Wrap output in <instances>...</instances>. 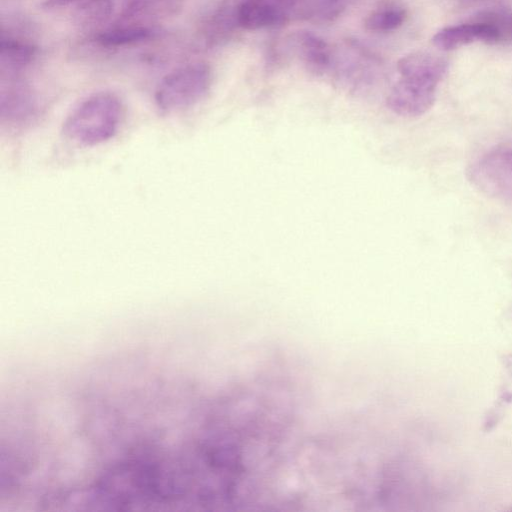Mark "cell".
<instances>
[{
  "label": "cell",
  "mask_w": 512,
  "mask_h": 512,
  "mask_svg": "<svg viewBox=\"0 0 512 512\" xmlns=\"http://www.w3.org/2000/svg\"><path fill=\"white\" fill-rule=\"evenodd\" d=\"M124 119V105L113 92H95L80 101L66 116L62 131L73 142L95 146L112 139Z\"/></svg>",
  "instance_id": "6da1fadb"
},
{
  "label": "cell",
  "mask_w": 512,
  "mask_h": 512,
  "mask_svg": "<svg viewBox=\"0 0 512 512\" xmlns=\"http://www.w3.org/2000/svg\"><path fill=\"white\" fill-rule=\"evenodd\" d=\"M212 73L204 63H190L174 69L159 82L154 101L163 114H174L198 104L207 95Z\"/></svg>",
  "instance_id": "7a4b0ae2"
},
{
  "label": "cell",
  "mask_w": 512,
  "mask_h": 512,
  "mask_svg": "<svg viewBox=\"0 0 512 512\" xmlns=\"http://www.w3.org/2000/svg\"><path fill=\"white\" fill-rule=\"evenodd\" d=\"M471 184L487 196L512 201V148L492 150L468 169Z\"/></svg>",
  "instance_id": "3957f363"
},
{
  "label": "cell",
  "mask_w": 512,
  "mask_h": 512,
  "mask_svg": "<svg viewBox=\"0 0 512 512\" xmlns=\"http://www.w3.org/2000/svg\"><path fill=\"white\" fill-rule=\"evenodd\" d=\"M42 109L39 94L22 78L2 80L0 116L3 122L27 125L40 116Z\"/></svg>",
  "instance_id": "277c9868"
},
{
  "label": "cell",
  "mask_w": 512,
  "mask_h": 512,
  "mask_svg": "<svg viewBox=\"0 0 512 512\" xmlns=\"http://www.w3.org/2000/svg\"><path fill=\"white\" fill-rule=\"evenodd\" d=\"M39 54V48L34 42L3 30L0 41L1 79L22 78L23 74L35 64Z\"/></svg>",
  "instance_id": "5b68a950"
},
{
  "label": "cell",
  "mask_w": 512,
  "mask_h": 512,
  "mask_svg": "<svg viewBox=\"0 0 512 512\" xmlns=\"http://www.w3.org/2000/svg\"><path fill=\"white\" fill-rule=\"evenodd\" d=\"M397 70L399 79L437 90L447 73L448 63L437 55L418 51L400 58Z\"/></svg>",
  "instance_id": "8992f818"
},
{
  "label": "cell",
  "mask_w": 512,
  "mask_h": 512,
  "mask_svg": "<svg viewBox=\"0 0 512 512\" xmlns=\"http://www.w3.org/2000/svg\"><path fill=\"white\" fill-rule=\"evenodd\" d=\"M476 41L499 43L496 27L485 20L478 19L475 22L442 28L432 37L434 46L444 51L454 50Z\"/></svg>",
  "instance_id": "52a82bcc"
},
{
  "label": "cell",
  "mask_w": 512,
  "mask_h": 512,
  "mask_svg": "<svg viewBox=\"0 0 512 512\" xmlns=\"http://www.w3.org/2000/svg\"><path fill=\"white\" fill-rule=\"evenodd\" d=\"M157 31L144 25H125L110 28L95 36V42L104 48H121L154 39Z\"/></svg>",
  "instance_id": "ba28073f"
},
{
  "label": "cell",
  "mask_w": 512,
  "mask_h": 512,
  "mask_svg": "<svg viewBox=\"0 0 512 512\" xmlns=\"http://www.w3.org/2000/svg\"><path fill=\"white\" fill-rule=\"evenodd\" d=\"M298 46L305 61L317 69L329 63L327 43L311 32H301L297 37Z\"/></svg>",
  "instance_id": "9c48e42d"
},
{
  "label": "cell",
  "mask_w": 512,
  "mask_h": 512,
  "mask_svg": "<svg viewBox=\"0 0 512 512\" xmlns=\"http://www.w3.org/2000/svg\"><path fill=\"white\" fill-rule=\"evenodd\" d=\"M406 11L400 7H386L372 12L364 22L373 32H389L399 28L406 19Z\"/></svg>",
  "instance_id": "30bf717a"
},
{
  "label": "cell",
  "mask_w": 512,
  "mask_h": 512,
  "mask_svg": "<svg viewBox=\"0 0 512 512\" xmlns=\"http://www.w3.org/2000/svg\"><path fill=\"white\" fill-rule=\"evenodd\" d=\"M478 19L485 20L496 27L499 42L512 44V12L488 11L481 14Z\"/></svg>",
  "instance_id": "8fae6325"
},
{
  "label": "cell",
  "mask_w": 512,
  "mask_h": 512,
  "mask_svg": "<svg viewBox=\"0 0 512 512\" xmlns=\"http://www.w3.org/2000/svg\"><path fill=\"white\" fill-rule=\"evenodd\" d=\"M352 0H319L315 17L321 21H331L339 17Z\"/></svg>",
  "instance_id": "7c38bea8"
},
{
  "label": "cell",
  "mask_w": 512,
  "mask_h": 512,
  "mask_svg": "<svg viewBox=\"0 0 512 512\" xmlns=\"http://www.w3.org/2000/svg\"><path fill=\"white\" fill-rule=\"evenodd\" d=\"M87 0H43L41 6L47 10H59L74 6L75 8Z\"/></svg>",
  "instance_id": "4fadbf2b"
}]
</instances>
